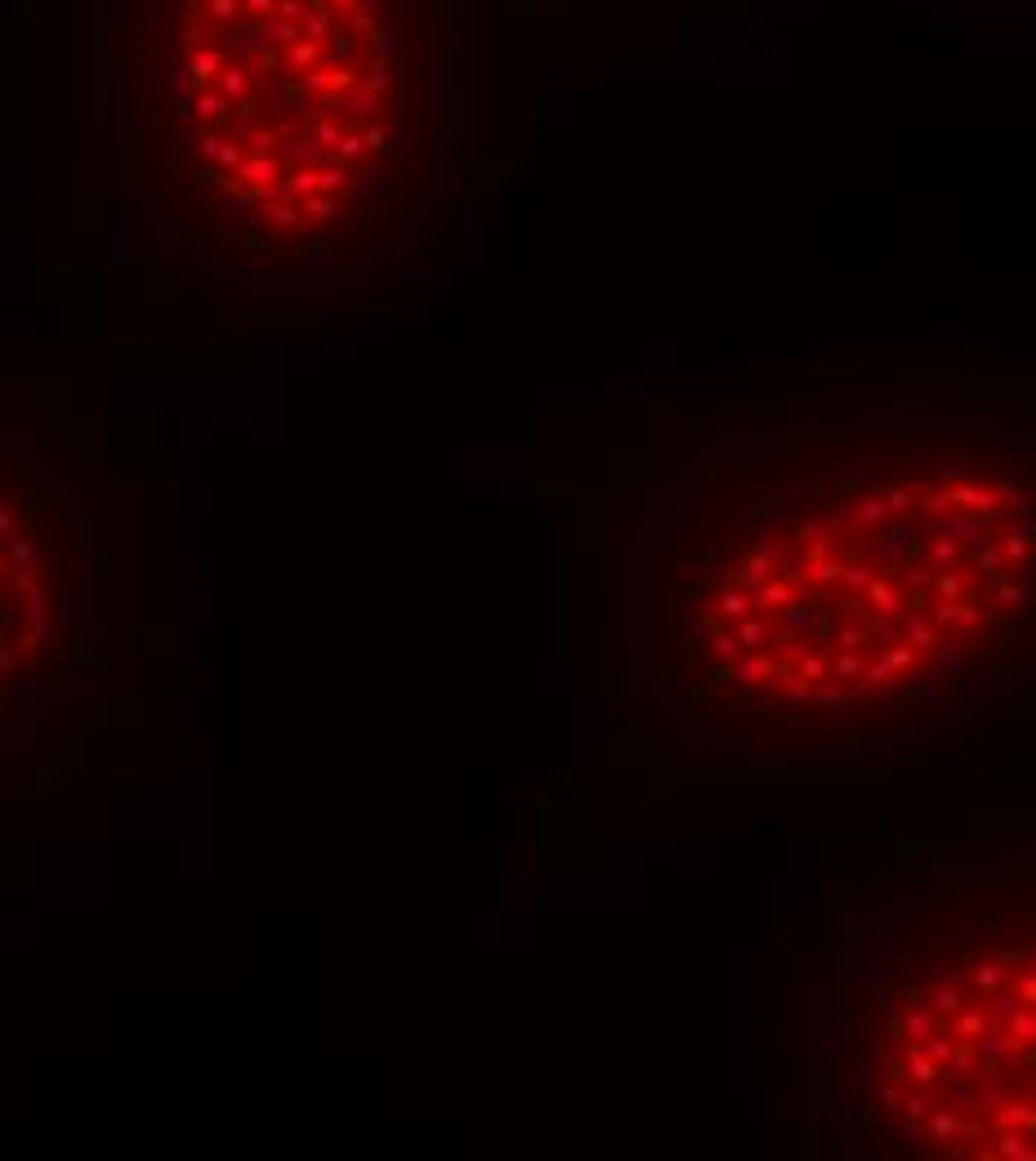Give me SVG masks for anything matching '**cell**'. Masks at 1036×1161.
<instances>
[{
    "instance_id": "1f68e13d",
    "label": "cell",
    "mask_w": 1036,
    "mask_h": 1161,
    "mask_svg": "<svg viewBox=\"0 0 1036 1161\" xmlns=\"http://www.w3.org/2000/svg\"><path fill=\"white\" fill-rule=\"evenodd\" d=\"M814 701L817 706H840V701H845V683L835 680V675H827V680L814 688Z\"/></svg>"
},
{
    "instance_id": "d590c367",
    "label": "cell",
    "mask_w": 1036,
    "mask_h": 1161,
    "mask_svg": "<svg viewBox=\"0 0 1036 1161\" xmlns=\"http://www.w3.org/2000/svg\"><path fill=\"white\" fill-rule=\"evenodd\" d=\"M987 603H992V608H1018V603H1023V590L1010 586V581H1000L997 590L987 594Z\"/></svg>"
},
{
    "instance_id": "cb8c5ba5",
    "label": "cell",
    "mask_w": 1036,
    "mask_h": 1161,
    "mask_svg": "<svg viewBox=\"0 0 1036 1161\" xmlns=\"http://www.w3.org/2000/svg\"><path fill=\"white\" fill-rule=\"evenodd\" d=\"M706 652H710L720 665H733L741 657V644H738V634H728L724 626H715L710 630V639H706Z\"/></svg>"
},
{
    "instance_id": "2e32d148",
    "label": "cell",
    "mask_w": 1036,
    "mask_h": 1161,
    "mask_svg": "<svg viewBox=\"0 0 1036 1161\" xmlns=\"http://www.w3.org/2000/svg\"><path fill=\"white\" fill-rule=\"evenodd\" d=\"M1005 568H1010V558H1005V550H1000V536H997V541H983V545H974V554H969V572L1000 576Z\"/></svg>"
},
{
    "instance_id": "4316f807",
    "label": "cell",
    "mask_w": 1036,
    "mask_h": 1161,
    "mask_svg": "<svg viewBox=\"0 0 1036 1161\" xmlns=\"http://www.w3.org/2000/svg\"><path fill=\"white\" fill-rule=\"evenodd\" d=\"M929 1108H934V1099H929V1090H906V1099H903V1122L916 1130V1125H925V1117H929Z\"/></svg>"
},
{
    "instance_id": "d6986e66",
    "label": "cell",
    "mask_w": 1036,
    "mask_h": 1161,
    "mask_svg": "<svg viewBox=\"0 0 1036 1161\" xmlns=\"http://www.w3.org/2000/svg\"><path fill=\"white\" fill-rule=\"evenodd\" d=\"M738 644L746 648V652L773 644V630H769V621H764L759 612H755V617H751V612H746V617H738Z\"/></svg>"
},
{
    "instance_id": "d6a6232c",
    "label": "cell",
    "mask_w": 1036,
    "mask_h": 1161,
    "mask_svg": "<svg viewBox=\"0 0 1036 1161\" xmlns=\"http://www.w3.org/2000/svg\"><path fill=\"white\" fill-rule=\"evenodd\" d=\"M831 554H840V545H835V536H814V541H804V563H814V558H831Z\"/></svg>"
},
{
    "instance_id": "7402d4cb",
    "label": "cell",
    "mask_w": 1036,
    "mask_h": 1161,
    "mask_svg": "<svg viewBox=\"0 0 1036 1161\" xmlns=\"http://www.w3.org/2000/svg\"><path fill=\"white\" fill-rule=\"evenodd\" d=\"M885 492L889 514H916V496H921V482H889L880 487Z\"/></svg>"
},
{
    "instance_id": "f1b7e54d",
    "label": "cell",
    "mask_w": 1036,
    "mask_h": 1161,
    "mask_svg": "<svg viewBox=\"0 0 1036 1161\" xmlns=\"http://www.w3.org/2000/svg\"><path fill=\"white\" fill-rule=\"evenodd\" d=\"M796 675H804V680H809V683H822V680H827V675H831V657H827V652H814V648H809V652H804V657H800V662H796Z\"/></svg>"
},
{
    "instance_id": "8d00e7d4",
    "label": "cell",
    "mask_w": 1036,
    "mask_h": 1161,
    "mask_svg": "<svg viewBox=\"0 0 1036 1161\" xmlns=\"http://www.w3.org/2000/svg\"><path fill=\"white\" fill-rule=\"evenodd\" d=\"M952 1050H956V1041H947V1036H934V1032L925 1036V1054H929V1059H934V1063H943V1068H947V1059H952Z\"/></svg>"
},
{
    "instance_id": "6da1fadb",
    "label": "cell",
    "mask_w": 1036,
    "mask_h": 1161,
    "mask_svg": "<svg viewBox=\"0 0 1036 1161\" xmlns=\"http://www.w3.org/2000/svg\"><path fill=\"white\" fill-rule=\"evenodd\" d=\"M425 72V0H103L139 251L223 291L344 282L407 184Z\"/></svg>"
},
{
    "instance_id": "484cf974",
    "label": "cell",
    "mask_w": 1036,
    "mask_h": 1161,
    "mask_svg": "<svg viewBox=\"0 0 1036 1161\" xmlns=\"http://www.w3.org/2000/svg\"><path fill=\"white\" fill-rule=\"evenodd\" d=\"M893 576H898V586H903L906 594H921L925 586H934V568H929V563H906V568H893Z\"/></svg>"
},
{
    "instance_id": "ac0fdd59",
    "label": "cell",
    "mask_w": 1036,
    "mask_h": 1161,
    "mask_svg": "<svg viewBox=\"0 0 1036 1161\" xmlns=\"http://www.w3.org/2000/svg\"><path fill=\"white\" fill-rule=\"evenodd\" d=\"M969 586H974V576H969L965 568L934 572V594H938V599H969Z\"/></svg>"
},
{
    "instance_id": "7c38bea8",
    "label": "cell",
    "mask_w": 1036,
    "mask_h": 1161,
    "mask_svg": "<svg viewBox=\"0 0 1036 1161\" xmlns=\"http://www.w3.org/2000/svg\"><path fill=\"white\" fill-rule=\"evenodd\" d=\"M925 563L934 572H943V568H961L965 563V554H961V541L956 536H934V541H925Z\"/></svg>"
},
{
    "instance_id": "836d02e7",
    "label": "cell",
    "mask_w": 1036,
    "mask_h": 1161,
    "mask_svg": "<svg viewBox=\"0 0 1036 1161\" xmlns=\"http://www.w3.org/2000/svg\"><path fill=\"white\" fill-rule=\"evenodd\" d=\"M867 630L858 626V621H845V626L835 630V648H867Z\"/></svg>"
},
{
    "instance_id": "52a82bcc",
    "label": "cell",
    "mask_w": 1036,
    "mask_h": 1161,
    "mask_svg": "<svg viewBox=\"0 0 1036 1161\" xmlns=\"http://www.w3.org/2000/svg\"><path fill=\"white\" fill-rule=\"evenodd\" d=\"M987 1028H992V1014H987V1005H965V1010H956L943 1023V1032L956 1036V1041H979Z\"/></svg>"
},
{
    "instance_id": "277c9868",
    "label": "cell",
    "mask_w": 1036,
    "mask_h": 1161,
    "mask_svg": "<svg viewBox=\"0 0 1036 1161\" xmlns=\"http://www.w3.org/2000/svg\"><path fill=\"white\" fill-rule=\"evenodd\" d=\"M889 518V505H885V492H862V496H853L849 505H845V527H853V532H880Z\"/></svg>"
},
{
    "instance_id": "b9f144b4",
    "label": "cell",
    "mask_w": 1036,
    "mask_h": 1161,
    "mask_svg": "<svg viewBox=\"0 0 1036 1161\" xmlns=\"http://www.w3.org/2000/svg\"><path fill=\"white\" fill-rule=\"evenodd\" d=\"M845 697H853V701H871V697H876V688H871V683L862 680V675H858V680H849V688H845Z\"/></svg>"
},
{
    "instance_id": "e575fe53",
    "label": "cell",
    "mask_w": 1036,
    "mask_h": 1161,
    "mask_svg": "<svg viewBox=\"0 0 1036 1161\" xmlns=\"http://www.w3.org/2000/svg\"><path fill=\"white\" fill-rule=\"evenodd\" d=\"M862 680H867L871 688L880 693V688H889V683H893V670H889V665H885V657H876V662H867V665H862Z\"/></svg>"
},
{
    "instance_id": "ba28073f",
    "label": "cell",
    "mask_w": 1036,
    "mask_h": 1161,
    "mask_svg": "<svg viewBox=\"0 0 1036 1161\" xmlns=\"http://www.w3.org/2000/svg\"><path fill=\"white\" fill-rule=\"evenodd\" d=\"M898 630H903L906 644L921 648V652H934V648L943 644V630L929 621V612H925V608H911V612L903 617V626H898Z\"/></svg>"
},
{
    "instance_id": "ffe728a7",
    "label": "cell",
    "mask_w": 1036,
    "mask_h": 1161,
    "mask_svg": "<svg viewBox=\"0 0 1036 1161\" xmlns=\"http://www.w3.org/2000/svg\"><path fill=\"white\" fill-rule=\"evenodd\" d=\"M979 1046L974 1041H956V1050H952V1059H947V1077L952 1081H969L974 1072H979Z\"/></svg>"
},
{
    "instance_id": "8fae6325",
    "label": "cell",
    "mask_w": 1036,
    "mask_h": 1161,
    "mask_svg": "<svg viewBox=\"0 0 1036 1161\" xmlns=\"http://www.w3.org/2000/svg\"><path fill=\"white\" fill-rule=\"evenodd\" d=\"M997 987H1005V965H1000L997 956L974 960V970H969V992L987 1001V996L997 992Z\"/></svg>"
},
{
    "instance_id": "30bf717a",
    "label": "cell",
    "mask_w": 1036,
    "mask_h": 1161,
    "mask_svg": "<svg viewBox=\"0 0 1036 1161\" xmlns=\"http://www.w3.org/2000/svg\"><path fill=\"white\" fill-rule=\"evenodd\" d=\"M880 657H885V665L893 670V680H903V675H916L921 665H925V652L921 648H911L906 639H893V644L880 648Z\"/></svg>"
},
{
    "instance_id": "e0dca14e",
    "label": "cell",
    "mask_w": 1036,
    "mask_h": 1161,
    "mask_svg": "<svg viewBox=\"0 0 1036 1161\" xmlns=\"http://www.w3.org/2000/svg\"><path fill=\"white\" fill-rule=\"evenodd\" d=\"M1000 1028H1005V1036H1010V1050H1028V1046L1036 1041V1010L1032 1005H1023V1010H1018L1014 1018H1005Z\"/></svg>"
},
{
    "instance_id": "603a6c76",
    "label": "cell",
    "mask_w": 1036,
    "mask_h": 1161,
    "mask_svg": "<svg viewBox=\"0 0 1036 1161\" xmlns=\"http://www.w3.org/2000/svg\"><path fill=\"white\" fill-rule=\"evenodd\" d=\"M938 1023H934V1014L921 1005V1001H906V1014H903V1036H911V1041H925L929 1032H934Z\"/></svg>"
},
{
    "instance_id": "ab89813d",
    "label": "cell",
    "mask_w": 1036,
    "mask_h": 1161,
    "mask_svg": "<svg viewBox=\"0 0 1036 1161\" xmlns=\"http://www.w3.org/2000/svg\"><path fill=\"white\" fill-rule=\"evenodd\" d=\"M827 527L817 523V518H796V527H791V541H814V536H822Z\"/></svg>"
},
{
    "instance_id": "5b68a950",
    "label": "cell",
    "mask_w": 1036,
    "mask_h": 1161,
    "mask_svg": "<svg viewBox=\"0 0 1036 1161\" xmlns=\"http://www.w3.org/2000/svg\"><path fill=\"white\" fill-rule=\"evenodd\" d=\"M800 586H804L800 576H786V572L777 576V572H773V576H769V581H764L759 590H751V608H755L759 617H773V612H782L786 603H791V599H796Z\"/></svg>"
},
{
    "instance_id": "8992f818",
    "label": "cell",
    "mask_w": 1036,
    "mask_h": 1161,
    "mask_svg": "<svg viewBox=\"0 0 1036 1161\" xmlns=\"http://www.w3.org/2000/svg\"><path fill=\"white\" fill-rule=\"evenodd\" d=\"M777 665H782V662H777L769 648H755L751 657H738V662H733V680L746 683V693H755L759 683L777 680Z\"/></svg>"
},
{
    "instance_id": "4dcf8cb0",
    "label": "cell",
    "mask_w": 1036,
    "mask_h": 1161,
    "mask_svg": "<svg viewBox=\"0 0 1036 1161\" xmlns=\"http://www.w3.org/2000/svg\"><path fill=\"white\" fill-rule=\"evenodd\" d=\"M831 675L835 680H858L862 675V657H858V648H840L831 657Z\"/></svg>"
},
{
    "instance_id": "5bb4252c",
    "label": "cell",
    "mask_w": 1036,
    "mask_h": 1161,
    "mask_svg": "<svg viewBox=\"0 0 1036 1161\" xmlns=\"http://www.w3.org/2000/svg\"><path fill=\"white\" fill-rule=\"evenodd\" d=\"M903 1063H906V1081H911V1086H916V1090H934V1086H938V1081H943V1077H947V1068H943V1063H934V1059H929L925 1050H921V1054H911V1059H903Z\"/></svg>"
},
{
    "instance_id": "9c48e42d",
    "label": "cell",
    "mask_w": 1036,
    "mask_h": 1161,
    "mask_svg": "<svg viewBox=\"0 0 1036 1161\" xmlns=\"http://www.w3.org/2000/svg\"><path fill=\"white\" fill-rule=\"evenodd\" d=\"M925 1135H929V1143L947 1148V1143L961 1135V1112H956V1108H947V1104H934V1108H929V1117H925Z\"/></svg>"
},
{
    "instance_id": "3957f363",
    "label": "cell",
    "mask_w": 1036,
    "mask_h": 1161,
    "mask_svg": "<svg viewBox=\"0 0 1036 1161\" xmlns=\"http://www.w3.org/2000/svg\"><path fill=\"white\" fill-rule=\"evenodd\" d=\"M862 599H867L871 612H880V617H906L911 612V594L898 586V576H893V568H876V576H871V586L862 590Z\"/></svg>"
},
{
    "instance_id": "83f0119b",
    "label": "cell",
    "mask_w": 1036,
    "mask_h": 1161,
    "mask_svg": "<svg viewBox=\"0 0 1036 1161\" xmlns=\"http://www.w3.org/2000/svg\"><path fill=\"white\" fill-rule=\"evenodd\" d=\"M997 1157H1010V1161H1028V1139H1023V1130H1014V1125H1005V1130H997Z\"/></svg>"
},
{
    "instance_id": "74e56055",
    "label": "cell",
    "mask_w": 1036,
    "mask_h": 1161,
    "mask_svg": "<svg viewBox=\"0 0 1036 1161\" xmlns=\"http://www.w3.org/2000/svg\"><path fill=\"white\" fill-rule=\"evenodd\" d=\"M903 1099H906L903 1081H885V1086H880V1108H885V1112H903Z\"/></svg>"
},
{
    "instance_id": "60d3db41",
    "label": "cell",
    "mask_w": 1036,
    "mask_h": 1161,
    "mask_svg": "<svg viewBox=\"0 0 1036 1161\" xmlns=\"http://www.w3.org/2000/svg\"><path fill=\"white\" fill-rule=\"evenodd\" d=\"M809 621V603H786L782 608V626H804Z\"/></svg>"
},
{
    "instance_id": "f546056e",
    "label": "cell",
    "mask_w": 1036,
    "mask_h": 1161,
    "mask_svg": "<svg viewBox=\"0 0 1036 1161\" xmlns=\"http://www.w3.org/2000/svg\"><path fill=\"white\" fill-rule=\"evenodd\" d=\"M871 576H876V568L871 563H858V558H845V572H840V586L853 594H862L871 586Z\"/></svg>"
},
{
    "instance_id": "44dd1931",
    "label": "cell",
    "mask_w": 1036,
    "mask_h": 1161,
    "mask_svg": "<svg viewBox=\"0 0 1036 1161\" xmlns=\"http://www.w3.org/2000/svg\"><path fill=\"white\" fill-rule=\"evenodd\" d=\"M710 608L720 612V617H746L751 612V590H741V586H724V590H715V599H710Z\"/></svg>"
},
{
    "instance_id": "d4e9b609",
    "label": "cell",
    "mask_w": 1036,
    "mask_h": 1161,
    "mask_svg": "<svg viewBox=\"0 0 1036 1161\" xmlns=\"http://www.w3.org/2000/svg\"><path fill=\"white\" fill-rule=\"evenodd\" d=\"M969 1005V983L965 987H956V983H934V1010H943L947 1018L956 1010H965Z\"/></svg>"
},
{
    "instance_id": "9a60e30c",
    "label": "cell",
    "mask_w": 1036,
    "mask_h": 1161,
    "mask_svg": "<svg viewBox=\"0 0 1036 1161\" xmlns=\"http://www.w3.org/2000/svg\"><path fill=\"white\" fill-rule=\"evenodd\" d=\"M840 572H845V558L840 554H831V558H814V563H804V586H814V590H827V586H840Z\"/></svg>"
},
{
    "instance_id": "4fadbf2b",
    "label": "cell",
    "mask_w": 1036,
    "mask_h": 1161,
    "mask_svg": "<svg viewBox=\"0 0 1036 1161\" xmlns=\"http://www.w3.org/2000/svg\"><path fill=\"white\" fill-rule=\"evenodd\" d=\"M773 572H777V568H773V558H769V554L751 550V554H746V558H741L738 581H733V586H741V590H759V586H764V581H769Z\"/></svg>"
},
{
    "instance_id": "7a4b0ae2",
    "label": "cell",
    "mask_w": 1036,
    "mask_h": 1161,
    "mask_svg": "<svg viewBox=\"0 0 1036 1161\" xmlns=\"http://www.w3.org/2000/svg\"><path fill=\"white\" fill-rule=\"evenodd\" d=\"M76 612V536L50 482L0 447V715L58 675Z\"/></svg>"
},
{
    "instance_id": "f35d334b",
    "label": "cell",
    "mask_w": 1036,
    "mask_h": 1161,
    "mask_svg": "<svg viewBox=\"0 0 1036 1161\" xmlns=\"http://www.w3.org/2000/svg\"><path fill=\"white\" fill-rule=\"evenodd\" d=\"M804 652H809V648H804V639H800V634H786V639L777 644V657H782V665H796Z\"/></svg>"
}]
</instances>
